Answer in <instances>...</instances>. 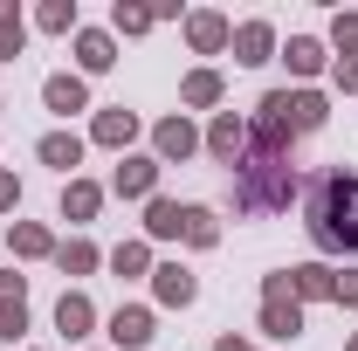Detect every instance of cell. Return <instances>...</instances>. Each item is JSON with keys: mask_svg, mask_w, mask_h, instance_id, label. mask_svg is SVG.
Segmentation results:
<instances>
[{"mask_svg": "<svg viewBox=\"0 0 358 351\" xmlns=\"http://www.w3.org/2000/svg\"><path fill=\"white\" fill-rule=\"evenodd\" d=\"M303 227L324 255H358V166H324L310 179Z\"/></svg>", "mask_w": 358, "mask_h": 351, "instance_id": "cell-1", "label": "cell"}, {"mask_svg": "<svg viewBox=\"0 0 358 351\" xmlns=\"http://www.w3.org/2000/svg\"><path fill=\"white\" fill-rule=\"evenodd\" d=\"M227 193H234V214H282V207L296 200V166H289V152L248 145V152L234 159Z\"/></svg>", "mask_w": 358, "mask_h": 351, "instance_id": "cell-2", "label": "cell"}, {"mask_svg": "<svg viewBox=\"0 0 358 351\" xmlns=\"http://www.w3.org/2000/svg\"><path fill=\"white\" fill-rule=\"evenodd\" d=\"M200 152H214L221 166H234V159L248 152V117H234V110H214V124L200 131Z\"/></svg>", "mask_w": 358, "mask_h": 351, "instance_id": "cell-3", "label": "cell"}, {"mask_svg": "<svg viewBox=\"0 0 358 351\" xmlns=\"http://www.w3.org/2000/svg\"><path fill=\"white\" fill-rule=\"evenodd\" d=\"M200 152V131H193V117H159L152 124V159L159 166H173V159H193Z\"/></svg>", "mask_w": 358, "mask_h": 351, "instance_id": "cell-4", "label": "cell"}, {"mask_svg": "<svg viewBox=\"0 0 358 351\" xmlns=\"http://www.w3.org/2000/svg\"><path fill=\"white\" fill-rule=\"evenodd\" d=\"M159 159H117V173H110V193L117 200H159Z\"/></svg>", "mask_w": 358, "mask_h": 351, "instance_id": "cell-5", "label": "cell"}, {"mask_svg": "<svg viewBox=\"0 0 358 351\" xmlns=\"http://www.w3.org/2000/svg\"><path fill=\"white\" fill-rule=\"evenodd\" d=\"M21 331H28V275L0 268V338L21 345Z\"/></svg>", "mask_w": 358, "mask_h": 351, "instance_id": "cell-6", "label": "cell"}, {"mask_svg": "<svg viewBox=\"0 0 358 351\" xmlns=\"http://www.w3.org/2000/svg\"><path fill=\"white\" fill-rule=\"evenodd\" d=\"M152 296H159L166 310H186L193 296H200V275H193L186 262H152Z\"/></svg>", "mask_w": 358, "mask_h": 351, "instance_id": "cell-7", "label": "cell"}, {"mask_svg": "<svg viewBox=\"0 0 358 351\" xmlns=\"http://www.w3.org/2000/svg\"><path fill=\"white\" fill-rule=\"evenodd\" d=\"M227 42H234V21H227V14H214V7L186 14V48H193V55H221Z\"/></svg>", "mask_w": 358, "mask_h": 351, "instance_id": "cell-8", "label": "cell"}, {"mask_svg": "<svg viewBox=\"0 0 358 351\" xmlns=\"http://www.w3.org/2000/svg\"><path fill=\"white\" fill-rule=\"evenodd\" d=\"M282 117H289V131H324L331 124V103H324V89H282Z\"/></svg>", "mask_w": 358, "mask_h": 351, "instance_id": "cell-9", "label": "cell"}, {"mask_svg": "<svg viewBox=\"0 0 358 351\" xmlns=\"http://www.w3.org/2000/svg\"><path fill=\"white\" fill-rule=\"evenodd\" d=\"M282 275H289V296H296V303H324V296L338 303V268H324V262H296V268H282Z\"/></svg>", "mask_w": 358, "mask_h": 351, "instance_id": "cell-10", "label": "cell"}, {"mask_svg": "<svg viewBox=\"0 0 358 351\" xmlns=\"http://www.w3.org/2000/svg\"><path fill=\"white\" fill-rule=\"evenodd\" d=\"M227 48H234V62H241V69H262L268 55H275V28H268V21H241Z\"/></svg>", "mask_w": 358, "mask_h": 351, "instance_id": "cell-11", "label": "cell"}, {"mask_svg": "<svg viewBox=\"0 0 358 351\" xmlns=\"http://www.w3.org/2000/svg\"><path fill=\"white\" fill-rule=\"evenodd\" d=\"M110 345H117V351H145V345H152V310H145V303H117V317H110Z\"/></svg>", "mask_w": 358, "mask_h": 351, "instance_id": "cell-12", "label": "cell"}, {"mask_svg": "<svg viewBox=\"0 0 358 351\" xmlns=\"http://www.w3.org/2000/svg\"><path fill=\"white\" fill-rule=\"evenodd\" d=\"M90 324H96V303H90L83 289H62V296H55V331L76 345V338H90Z\"/></svg>", "mask_w": 358, "mask_h": 351, "instance_id": "cell-13", "label": "cell"}, {"mask_svg": "<svg viewBox=\"0 0 358 351\" xmlns=\"http://www.w3.org/2000/svg\"><path fill=\"white\" fill-rule=\"evenodd\" d=\"M76 62H83V76H103L117 62V35L110 28H76Z\"/></svg>", "mask_w": 358, "mask_h": 351, "instance_id": "cell-14", "label": "cell"}, {"mask_svg": "<svg viewBox=\"0 0 358 351\" xmlns=\"http://www.w3.org/2000/svg\"><path fill=\"white\" fill-rule=\"evenodd\" d=\"M42 103L55 110V117H76V110H90V83L62 69V76H48V83H42Z\"/></svg>", "mask_w": 358, "mask_h": 351, "instance_id": "cell-15", "label": "cell"}, {"mask_svg": "<svg viewBox=\"0 0 358 351\" xmlns=\"http://www.w3.org/2000/svg\"><path fill=\"white\" fill-rule=\"evenodd\" d=\"M262 331L275 345H289V338L303 331V303H296V296H262Z\"/></svg>", "mask_w": 358, "mask_h": 351, "instance_id": "cell-16", "label": "cell"}, {"mask_svg": "<svg viewBox=\"0 0 358 351\" xmlns=\"http://www.w3.org/2000/svg\"><path fill=\"white\" fill-rule=\"evenodd\" d=\"M90 138H96V145H110V152H124V145L138 138V117L124 110V103H110V110H96V124H90Z\"/></svg>", "mask_w": 358, "mask_h": 351, "instance_id": "cell-17", "label": "cell"}, {"mask_svg": "<svg viewBox=\"0 0 358 351\" xmlns=\"http://www.w3.org/2000/svg\"><path fill=\"white\" fill-rule=\"evenodd\" d=\"M35 152H42V166H55V173H69V179H76V166H83V138L76 131H48Z\"/></svg>", "mask_w": 358, "mask_h": 351, "instance_id": "cell-18", "label": "cell"}, {"mask_svg": "<svg viewBox=\"0 0 358 351\" xmlns=\"http://www.w3.org/2000/svg\"><path fill=\"white\" fill-rule=\"evenodd\" d=\"M7 248H14L21 262H42V255H55V234H48L42 220H14V234H7Z\"/></svg>", "mask_w": 358, "mask_h": 351, "instance_id": "cell-19", "label": "cell"}, {"mask_svg": "<svg viewBox=\"0 0 358 351\" xmlns=\"http://www.w3.org/2000/svg\"><path fill=\"white\" fill-rule=\"evenodd\" d=\"M282 62H289V76H324V42L317 35H289V48H282Z\"/></svg>", "mask_w": 358, "mask_h": 351, "instance_id": "cell-20", "label": "cell"}, {"mask_svg": "<svg viewBox=\"0 0 358 351\" xmlns=\"http://www.w3.org/2000/svg\"><path fill=\"white\" fill-rule=\"evenodd\" d=\"M96 207H103V186L96 179H69L62 186V220H96Z\"/></svg>", "mask_w": 358, "mask_h": 351, "instance_id": "cell-21", "label": "cell"}, {"mask_svg": "<svg viewBox=\"0 0 358 351\" xmlns=\"http://www.w3.org/2000/svg\"><path fill=\"white\" fill-rule=\"evenodd\" d=\"M221 69H193V76H186V83H179V103H193V110H214V103H221Z\"/></svg>", "mask_w": 358, "mask_h": 351, "instance_id": "cell-22", "label": "cell"}, {"mask_svg": "<svg viewBox=\"0 0 358 351\" xmlns=\"http://www.w3.org/2000/svg\"><path fill=\"white\" fill-rule=\"evenodd\" d=\"M179 220H186L179 200H145V234L152 241H179Z\"/></svg>", "mask_w": 358, "mask_h": 351, "instance_id": "cell-23", "label": "cell"}, {"mask_svg": "<svg viewBox=\"0 0 358 351\" xmlns=\"http://www.w3.org/2000/svg\"><path fill=\"white\" fill-rule=\"evenodd\" d=\"M179 241H193V248H214V241H221V220H214V207H186V220H179Z\"/></svg>", "mask_w": 358, "mask_h": 351, "instance_id": "cell-24", "label": "cell"}, {"mask_svg": "<svg viewBox=\"0 0 358 351\" xmlns=\"http://www.w3.org/2000/svg\"><path fill=\"white\" fill-rule=\"evenodd\" d=\"M110 268L131 282V275H152V241H117L110 248Z\"/></svg>", "mask_w": 358, "mask_h": 351, "instance_id": "cell-25", "label": "cell"}, {"mask_svg": "<svg viewBox=\"0 0 358 351\" xmlns=\"http://www.w3.org/2000/svg\"><path fill=\"white\" fill-rule=\"evenodd\" d=\"M145 28H159V7H131V0L110 7V35H145Z\"/></svg>", "mask_w": 358, "mask_h": 351, "instance_id": "cell-26", "label": "cell"}, {"mask_svg": "<svg viewBox=\"0 0 358 351\" xmlns=\"http://www.w3.org/2000/svg\"><path fill=\"white\" fill-rule=\"evenodd\" d=\"M55 262H62V275H90L103 255H96V241H83V234H76V241H62V248H55Z\"/></svg>", "mask_w": 358, "mask_h": 351, "instance_id": "cell-27", "label": "cell"}, {"mask_svg": "<svg viewBox=\"0 0 358 351\" xmlns=\"http://www.w3.org/2000/svg\"><path fill=\"white\" fill-rule=\"evenodd\" d=\"M21 42H28V21L0 0V62H14V55H21Z\"/></svg>", "mask_w": 358, "mask_h": 351, "instance_id": "cell-28", "label": "cell"}, {"mask_svg": "<svg viewBox=\"0 0 358 351\" xmlns=\"http://www.w3.org/2000/svg\"><path fill=\"white\" fill-rule=\"evenodd\" d=\"M35 28L42 35H76V0H48L42 14H35Z\"/></svg>", "mask_w": 358, "mask_h": 351, "instance_id": "cell-29", "label": "cell"}, {"mask_svg": "<svg viewBox=\"0 0 358 351\" xmlns=\"http://www.w3.org/2000/svg\"><path fill=\"white\" fill-rule=\"evenodd\" d=\"M331 42H338V55H358V14H338L331 21Z\"/></svg>", "mask_w": 358, "mask_h": 351, "instance_id": "cell-30", "label": "cell"}, {"mask_svg": "<svg viewBox=\"0 0 358 351\" xmlns=\"http://www.w3.org/2000/svg\"><path fill=\"white\" fill-rule=\"evenodd\" d=\"M331 76H338V89H358V55H338Z\"/></svg>", "mask_w": 358, "mask_h": 351, "instance_id": "cell-31", "label": "cell"}, {"mask_svg": "<svg viewBox=\"0 0 358 351\" xmlns=\"http://www.w3.org/2000/svg\"><path fill=\"white\" fill-rule=\"evenodd\" d=\"M7 207H21V179L0 166V214H7Z\"/></svg>", "mask_w": 358, "mask_h": 351, "instance_id": "cell-32", "label": "cell"}, {"mask_svg": "<svg viewBox=\"0 0 358 351\" xmlns=\"http://www.w3.org/2000/svg\"><path fill=\"white\" fill-rule=\"evenodd\" d=\"M338 303L358 310V268H338Z\"/></svg>", "mask_w": 358, "mask_h": 351, "instance_id": "cell-33", "label": "cell"}, {"mask_svg": "<svg viewBox=\"0 0 358 351\" xmlns=\"http://www.w3.org/2000/svg\"><path fill=\"white\" fill-rule=\"evenodd\" d=\"M214 351H255V345H241V338H214Z\"/></svg>", "mask_w": 358, "mask_h": 351, "instance_id": "cell-34", "label": "cell"}, {"mask_svg": "<svg viewBox=\"0 0 358 351\" xmlns=\"http://www.w3.org/2000/svg\"><path fill=\"white\" fill-rule=\"evenodd\" d=\"M345 351H358V338H352V345H345Z\"/></svg>", "mask_w": 358, "mask_h": 351, "instance_id": "cell-35", "label": "cell"}]
</instances>
